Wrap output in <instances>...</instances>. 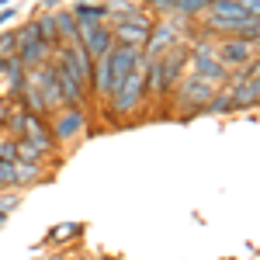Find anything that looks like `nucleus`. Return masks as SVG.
Segmentation results:
<instances>
[{"instance_id": "35", "label": "nucleus", "mask_w": 260, "mask_h": 260, "mask_svg": "<svg viewBox=\"0 0 260 260\" xmlns=\"http://www.w3.org/2000/svg\"><path fill=\"white\" fill-rule=\"evenodd\" d=\"M257 39H260V31H257Z\"/></svg>"}, {"instance_id": "22", "label": "nucleus", "mask_w": 260, "mask_h": 260, "mask_svg": "<svg viewBox=\"0 0 260 260\" xmlns=\"http://www.w3.org/2000/svg\"><path fill=\"white\" fill-rule=\"evenodd\" d=\"M0 59H18V31L14 28H4L0 31Z\"/></svg>"}, {"instance_id": "12", "label": "nucleus", "mask_w": 260, "mask_h": 260, "mask_svg": "<svg viewBox=\"0 0 260 260\" xmlns=\"http://www.w3.org/2000/svg\"><path fill=\"white\" fill-rule=\"evenodd\" d=\"M70 11L77 14L80 24H108V7H104V0H73Z\"/></svg>"}, {"instance_id": "30", "label": "nucleus", "mask_w": 260, "mask_h": 260, "mask_svg": "<svg viewBox=\"0 0 260 260\" xmlns=\"http://www.w3.org/2000/svg\"><path fill=\"white\" fill-rule=\"evenodd\" d=\"M7 219H11V215H4V212H0V229H4V225H7Z\"/></svg>"}, {"instance_id": "10", "label": "nucleus", "mask_w": 260, "mask_h": 260, "mask_svg": "<svg viewBox=\"0 0 260 260\" xmlns=\"http://www.w3.org/2000/svg\"><path fill=\"white\" fill-rule=\"evenodd\" d=\"M28 115V111H24ZM21 139H28V142H35L45 156H52L59 146H56V139H52V121L45 118V115H28L24 118V136Z\"/></svg>"}, {"instance_id": "2", "label": "nucleus", "mask_w": 260, "mask_h": 260, "mask_svg": "<svg viewBox=\"0 0 260 260\" xmlns=\"http://www.w3.org/2000/svg\"><path fill=\"white\" fill-rule=\"evenodd\" d=\"M215 98V87L212 83L198 80V77H191V73H184L177 80V87L170 90V104H167V115L177 121H191L201 115V108L208 104V101Z\"/></svg>"}, {"instance_id": "26", "label": "nucleus", "mask_w": 260, "mask_h": 260, "mask_svg": "<svg viewBox=\"0 0 260 260\" xmlns=\"http://www.w3.org/2000/svg\"><path fill=\"white\" fill-rule=\"evenodd\" d=\"M18 14H21V7H18V4L4 7V11H0V31H4V28H11V21L18 18Z\"/></svg>"}, {"instance_id": "3", "label": "nucleus", "mask_w": 260, "mask_h": 260, "mask_svg": "<svg viewBox=\"0 0 260 260\" xmlns=\"http://www.w3.org/2000/svg\"><path fill=\"white\" fill-rule=\"evenodd\" d=\"M111 121L115 118H125V121H132V118H139V111L149 104V90H146V56H142V62L121 80V87L111 94Z\"/></svg>"}, {"instance_id": "6", "label": "nucleus", "mask_w": 260, "mask_h": 260, "mask_svg": "<svg viewBox=\"0 0 260 260\" xmlns=\"http://www.w3.org/2000/svg\"><path fill=\"white\" fill-rule=\"evenodd\" d=\"M49 121H52V139H56V146H70L73 139H80V136L90 132V121H87V111L83 108H62Z\"/></svg>"}, {"instance_id": "13", "label": "nucleus", "mask_w": 260, "mask_h": 260, "mask_svg": "<svg viewBox=\"0 0 260 260\" xmlns=\"http://www.w3.org/2000/svg\"><path fill=\"white\" fill-rule=\"evenodd\" d=\"M52 18H56V31H59L62 45H73V42L80 39V21H77V14L70 11V4L59 7V11H52Z\"/></svg>"}, {"instance_id": "15", "label": "nucleus", "mask_w": 260, "mask_h": 260, "mask_svg": "<svg viewBox=\"0 0 260 260\" xmlns=\"http://www.w3.org/2000/svg\"><path fill=\"white\" fill-rule=\"evenodd\" d=\"M45 167H28V163H14V191H24V187H35L39 180H45Z\"/></svg>"}, {"instance_id": "32", "label": "nucleus", "mask_w": 260, "mask_h": 260, "mask_svg": "<svg viewBox=\"0 0 260 260\" xmlns=\"http://www.w3.org/2000/svg\"><path fill=\"white\" fill-rule=\"evenodd\" d=\"M236 4H250V0H236Z\"/></svg>"}, {"instance_id": "16", "label": "nucleus", "mask_w": 260, "mask_h": 260, "mask_svg": "<svg viewBox=\"0 0 260 260\" xmlns=\"http://www.w3.org/2000/svg\"><path fill=\"white\" fill-rule=\"evenodd\" d=\"M104 7H108V24L125 21V18H132V14H139V11H142L139 0H104Z\"/></svg>"}, {"instance_id": "20", "label": "nucleus", "mask_w": 260, "mask_h": 260, "mask_svg": "<svg viewBox=\"0 0 260 260\" xmlns=\"http://www.w3.org/2000/svg\"><path fill=\"white\" fill-rule=\"evenodd\" d=\"M233 111V98H229V87H219L215 98L201 108V115H229Z\"/></svg>"}, {"instance_id": "11", "label": "nucleus", "mask_w": 260, "mask_h": 260, "mask_svg": "<svg viewBox=\"0 0 260 260\" xmlns=\"http://www.w3.org/2000/svg\"><path fill=\"white\" fill-rule=\"evenodd\" d=\"M229 98H233V111H246L260 104V80H243V83H225Z\"/></svg>"}, {"instance_id": "31", "label": "nucleus", "mask_w": 260, "mask_h": 260, "mask_svg": "<svg viewBox=\"0 0 260 260\" xmlns=\"http://www.w3.org/2000/svg\"><path fill=\"white\" fill-rule=\"evenodd\" d=\"M0 80H4V59H0Z\"/></svg>"}, {"instance_id": "29", "label": "nucleus", "mask_w": 260, "mask_h": 260, "mask_svg": "<svg viewBox=\"0 0 260 260\" xmlns=\"http://www.w3.org/2000/svg\"><path fill=\"white\" fill-rule=\"evenodd\" d=\"M243 7H246L250 18H260V0H250V4H243Z\"/></svg>"}, {"instance_id": "8", "label": "nucleus", "mask_w": 260, "mask_h": 260, "mask_svg": "<svg viewBox=\"0 0 260 260\" xmlns=\"http://www.w3.org/2000/svg\"><path fill=\"white\" fill-rule=\"evenodd\" d=\"M90 52V59L98 62L104 56L115 52V35H111V24H80V39H77Z\"/></svg>"}, {"instance_id": "34", "label": "nucleus", "mask_w": 260, "mask_h": 260, "mask_svg": "<svg viewBox=\"0 0 260 260\" xmlns=\"http://www.w3.org/2000/svg\"><path fill=\"white\" fill-rule=\"evenodd\" d=\"M104 260H108V257H104ZM111 260H115V257H111Z\"/></svg>"}, {"instance_id": "18", "label": "nucleus", "mask_w": 260, "mask_h": 260, "mask_svg": "<svg viewBox=\"0 0 260 260\" xmlns=\"http://www.w3.org/2000/svg\"><path fill=\"white\" fill-rule=\"evenodd\" d=\"M35 24H39L42 42H45V45L56 52V49L62 45V42H59V31H56V18H52V14H45V11H39V14H35Z\"/></svg>"}, {"instance_id": "25", "label": "nucleus", "mask_w": 260, "mask_h": 260, "mask_svg": "<svg viewBox=\"0 0 260 260\" xmlns=\"http://www.w3.org/2000/svg\"><path fill=\"white\" fill-rule=\"evenodd\" d=\"M0 191H14V163H0Z\"/></svg>"}, {"instance_id": "1", "label": "nucleus", "mask_w": 260, "mask_h": 260, "mask_svg": "<svg viewBox=\"0 0 260 260\" xmlns=\"http://www.w3.org/2000/svg\"><path fill=\"white\" fill-rule=\"evenodd\" d=\"M194 39V21L180 18V14H163V18L153 21V31H149V42L142 49L146 59H160L170 49H180Z\"/></svg>"}, {"instance_id": "28", "label": "nucleus", "mask_w": 260, "mask_h": 260, "mask_svg": "<svg viewBox=\"0 0 260 260\" xmlns=\"http://www.w3.org/2000/svg\"><path fill=\"white\" fill-rule=\"evenodd\" d=\"M11 111H14V101H11V98H0V128H4V121H7Z\"/></svg>"}, {"instance_id": "27", "label": "nucleus", "mask_w": 260, "mask_h": 260, "mask_svg": "<svg viewBox=\"0 0 260 260\" xmlns=\"http://www.w3.org/2000/svg\"><path fill=\"white\" fill-rule=\"evenodd\" d=\"M70 0H39V11H45V14H52V11H59V7H66Z\"/></svg>"}, {"instance_id": "24", "label": "nucleus", "mask_w": 260, "mask_h": 260, "mask_svg": "<svg viewBox=\"0 0 260 260\" xmlns=\"http://www.w3.org/2000/svg\"><path fill=\"white\" fill-rule=\"evenodd\" d=\"M18 205H21V191H0V212L4 215H11Z\"/></svg>"}, {"instance_id": "14", "label": "nucleus", "mask_w": 260, "mask_h": 260, "mask_svg": "<svg viewBox=\"0 0 260 260\" xmlns=\"http://www.w3.org/2000/svg\"><path fill=\"white\" fill-rule=\"evenodd\" d=\"M4 83H7V98L14 101L21 90L28 87V66L21 59H7L4 62Z\"/></svg>"}, {"instance_id": "17", "label": "nucleus", "mask_w": 260, "mask_h": 260, "mask_svg": "<svg viewBox=\"0 0 260 260\" xmlns=\"http://www.w3.org/2000/svg\"><path fill=\"white\" fill-rule=\"evenodd\" d=\"M83 236V222H62V225H52L49 233H45V243H52V246H59V243H70Z\"/></svg>"}, {"instance_id": "19", "label": "nucleus", "mask_w": 260, "mask_h": 260, "mask_svg": "<svg viewBox=\"0 0 260 260\" xmlns=\"http://www.w3.org/2000/svg\"><path fill=\"white\" fill-rule=\"evenodd\" d=\"M18 163H28V167H45V163H49V156L42 153L35 142L18 139Z\"/></svg>"}, {"instance_id": "33", "label": "nucleus", "mask_w": 260, "mask_h": 260, "mask_svg": "<svg viewBox=\"0 0 260 260\" xmlns=\"http://www.w3.org/2000/svg\"><path fill=\"white\" fill-rule=\"evenodd\" d=\"M0 136H4V128H0Z\"/></svg>"}, {"instance_id": "21", "label": "nucleus", "mask_w": 260, "mask_h": 260, "mask_svg": "<svg viewBox=\"0 0 260 260\" xmlns=\"http://www.w3.org/2000/svg\"><path fill=\"white\" fill-rule=\"evenodd\" d=\"M24 118H28V115H24V108H18V104H14V111L7 115V121H4V136L21 139V136H24Z\"/></svg>"}, {"instance_id": "9", "label": "nucleus", "mask_w": 260, "mask_h": 260, "mask_svg": "<svg viewBox=\"0 0 260 260\" xmlns=\"http://www.w3.org/2000/svg\"><path fill=\"white\" fill-rule=\"evenodd\" d=\"M215 52H219V59L225 62L229 70H243V66H250V62L257 59V56H253V42L250 39H236V35L219 39Z\"/></svg>"}, {"instance_id": "4", "label": "nucleus", "mask_w": 260, "mask_h": 260, "mask_svg": "<svg viewBox=\"0 0 260 260\" xmlns=\"http://www.w3.org/2000/svg\"><path fill=\"white\" fill-rule=\"evenodd\" d=\"M14 31H18V59L24 62L28 70H39V66H45V62L56 56V52H52V49L42 42L35 18H28V21H21V24H14Z\"/></svg>"}, {"instance_id": "5", "label": "nucleus", "mask_w": 260, "mask_h": 260, "mask_svg": "<svg viewBox=\"0 0 260 260\" xmlns=\"http://www.w3.org/2000/svg\"><path fill=\"white\" fill-rule=\"evenodd\" d=\"M153 14L142 7L139 14H132V18L125 21H115L111 24V35H115V45H125V49H146V42H149V31H153Z\"/></svg>"}, {"instance_id": "23", "label": "nucleus", "mask_w": 260, "mask_h": 260, "mask_svg": "<svg viewBox=\"0 0 260 260\" xmlns=\"http://www.w3.org/2000/svg\"><path fill=\"white\" fill-rule=\"evenodd\" d=\"M0 163H18V139L0 136Z\"/></svg>"}, {"instance_id": "36", "label": "nucleus", "mask_w": 260, "mask_h": 260, "mask_svg": "<svg viewBox=\"0 0 260 260\" xmlns=\"http://www.w3.org/2000/svg\"><path fill=\"white\" fill-rule=\"evenodd\" d=\"M70 4H73V0H70Z\"/></svg>"}, {"instance_id": "7", "label": "nucleus", "mask_w": 260, "mask_h": 260, "mask_svg": "<svg viewBox=\"0 0 260 260\" xmlns=\"http://www.w3.org/2000/svg\"><path fill=\"white\" fill-rule=\"evenodd\" d=\"M28 80L35 83V90L42 94L45 108H49V115H56V111L66 108V98H62V87H59V80H56L52 59L45 62V66H39V70H28Z\"/></svg>"}]
</instances>
